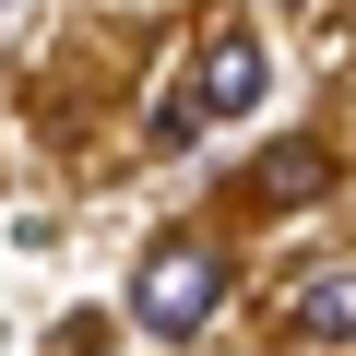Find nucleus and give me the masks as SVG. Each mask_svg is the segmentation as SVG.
<instances>
[{"mask_svg": "<svg viewBox=\"0 0 356 356\" xmlns=\"http://www.w3.org/2000/svg\"><path fill=\"white\" fill-rule=\"evenodd\" d=\"M214 309H226V250H202V238H154V250L131 261V321H143V332L191 344Z\"/></svg>", "mask_w": 356, "mask_h": 356, "instance_id": "f257e3e1", "label": "nucleus"}, {"mask_svg": "<svg viewBox=\"0 0 356 356\" xmlns=\"http://www.w3.org/2000/svg\"><path fill=\"white\" fill-rule=\"evenodd\" d=\"M261 83H273L261 36H250V24H214V36H202V60H191V83L166 95V143H191V131H214V119H250V107H261Z\"/></svg>", "mask_w": 356, "mask_h": 356, "instance_id": "f03ea898", "label": "nucleus"}, {"mask_svg": "<svg viewBox=\"0 0 356 356\" xmlns=\"http://www.w3.org/2000/svg\"><path fill=\"white\" fill-rule=\"evenodd\" d=\"M285 344H356V261H309L285 285Z\"/></svg>", "mask_w": 356, "mask_h": 356, "instance_id": "7ed1b4c3", "label": "nucleus"}, {"mask_svg": "<svg viewBox=\"0 0 356 356\" xmlns=\"http://www.w3.org/2000/svg\"><path fill=\"white\" fill-rule=\"evenodd\" d=\"M250 191H261V202H321V191H332V154H321V143H273V154L250 166Z\"/></svg>", "mask_w": 356, "mask_h": 356, "instance_id": "20e7f679", "label": "nucleus"}]
</instances>
